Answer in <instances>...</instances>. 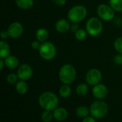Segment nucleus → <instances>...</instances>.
Masks as SVG:
<instances>
[{
  "label": "nucleus",
  "mask_w": 122,
  "mask_h": 122,
  "mask_svg": "<svg viewBox=\"0 0 122 122\" xmlns=\"http://www.w3.org/2000/svg\"><path fill=\"white\" fill-rule=\"evenodd\" d=\"M87 16V9L84 5H76L71 7L67 14L68 19L71 22L79 23Z\"/></svg>",
  "instance_id": "4"
},
{
  "label": "nucleus",
  "mask_w": 122,
  "mask_h": 122,
  "mask_svg": "<svg viewBox=\"0 0 122 122\" xmlns=\"http://www.w3.org/2000/svg\"><path fill=\"white\" fill-rule=\"evenodd\" d=\"M16 6L22 9H29L34 5V0H15Z\"/></svg>",
  "instance_id": "20"
},
{
  "label": "nucleus",
  "mask_w": 122,
  "mask_h": 122,
  "mask_svg": "<svg viewBox=\"0 0 122 122\" xmlns=\"http://www.w3.org/2000/svg\"><path fill=\"white\" fill-rule=\"evenodd\" d=\"M5 66L9 69H15L19 65V60L14 55H9L4 59Z\"/></svg>",
  "instance_id": "14"
},
{
  "label": "nucleus",
  "mask_w": 122,
  "mask_h": 122,
  "mask_svg": "<svg viewBox=\"0 0 122 122\" xmlns=\"http://www.w3.org/2000/svg\"><path fill=\"white\" fill-rule=\"evenodd\" d=\"M109 90L107 86L102 83H99L94 86L92 88V94L97 100H103L108 96Z\"/></svg>",
  "instance_id": "11"
},
{
  "label": "nucleus",
  "mask_w": 122,
  "mask_h": 122,
  "mask_svg": "<svg viewBox=\"0 0 122 122\" xmlns=\"http://www.w3.org/2000/svg\"><path fill=\"white\" fill-rule=\"evenodd\" d=\"M31 46L33 49L34 50H39L40 46H41V43L39 40H36V41H33L31 44Z\"/></svg>",
  "instance_id": "28"
},
{
  "label": "nucleus",
  "mask_w": 122,
  "mask_h": 122,
  "mask_svg": "<svg viewBox=\"0 0 122 122\" xmlns=\"http://www.w3.org/2000/svg\"><path fill=\"white\" fill-rule=\"evenodd\" d=\"M18 77L20 80L28 81L29 80L33 75V70L31 67L28 64H22L17 69Z\"/></svg>",
  "instance_id": "10"
},
{
  "label": "nucleus",
  "mask_w": 122,
  "mask_h": 122,
  "mask_svg": "<svg viewBox=\"0 0 122 122\" xmlns=\"http://www.w3.org/2000/svg\"><path fill=\"white\" fill-rule=\"evenodd\" d=\"M109 5L116 12H122V0H110Z\"/></svg>",
  "instance_id": "23"
},
{
  "label": "nucleus",
  "mask_w": 122,
  "mask_h": 122,
  "mask_svg": "<svg viewBox=\"0 0 122 122\" xmlns=\"http://www.w3.org/2000/svg\"><path fill=\"white\" fill-rule=\"evenodd\" d=\"M36 40H39L40 42H46L49 37V32L45 28H39L36 32Z\"/></svg>",
  "instance_id": "18"
},
{
  "label": "nucleus",
  "mask_w": 122,
  "mask_h": 122,
  "mask_svg": "<svg viewBox=\"0 0 122 122\" xmlns=\"http://www.w3.org/2000/svg\"><path fill=\"white\" fill-rule=\"evenodd\" d=\"M19 78L18 77V75L17 74H15V73H10L6 77V81L8 83L11 84V85H13V84H16L19 81Z\"/></svg>",
  "instance_id": "25"
},
{
  "label": "nucleus",
  "mask_w": 122,
  "mask_h": 122,
  "mask_svg": "<svg viewBox=\"0 0 122 122\" xmlns=\"http://www.w3.org/2000/svg\"><path fill=\"white\" fill-rule=\"evenodd\" d=\"M75 114L76 115V116L79 119H84L88 116H89L90 114V110L89 108H88L86 106L81 105L78 106L76 109L75 111Z\"/></svg>",
  "instance_id": "17"
},
{
  "label": "nucleus",
  "mask_w": 122,
  "mask_h": 122,
  "mask_svg": "<svg viewBox=\"0 0 122 122\" xmlns=\"http://www.w3.org/2000/svg\"><path fill=\"white\" fill-rule=\"evenodd\" d=\"M15 90L20 95H25L29 91V86L26 81L20 80L15 84Z\"/></svg>",
  "instance_id": "15"
},
{
  "label": "nucleus",
  "mask_w": 122,
  "mask_h": 122,
  "mask_svg": "<svg viewBox=\"0 0 122 122\" xmlns=\"http://www.w3.org/2000/svg\"><path fill=\"white\" fill-rule=\"evenodd\" d=\"M59 98L51 91H46L42 93L39 99L38 104L43 110L53 111L59 106Z\"/></svg>",
  "instance_id": "1"
},
{
  "label": "nucleus",
  "mask_w": 122,
  "mask_h": 122,
  "mask_svg": "<svg viewBox=\"0 0 122 122\" xmlns=\"http://www.w3.org/2000/svg\"><path fill=\"white\" fill-rule=\"evenodd\" d=\"M81 122H97V119H95L92 116H88L82 119Z\"/></svg>",
  "instance_id": "30"
},
{
  "label": "nucleus",
  "mask_w": 122,
  "mask_h": 122,
  "mask_svg": "<svg viewBox=\"0 0 122 122\" xmlns=\"http://www.w3.org/2000/svg\"><path fill=\"white\" fill-rule=\"evenodd\" d=\"M39 53L43 60H51L56 55V48L53 43L46 41L41 42L39 49Z\"/></svg>",
  "instance_id": "5"
},
{
  "label": "nucleus",
  "mask_w": 122,
  "mask_h": 122,
  "mask_svg": "<svg viewBox=\"0 0 122 122\" xmlns=\"http://www.w3.org/2000/svg\"><path fill=\"white\" fill-rule=\"evenodd\" d=\"M90 115L97 119H104L109 113V106L103 100H96L89 106Z\"/></svg>",
  "instance_id": "2"
},
{
  "label": "nucleus",
  "mask_w": 122,
  "mask_h": 122,
  "mask_svg": "<svg viewBox=\"0 0 122 122\" xmlns=\"http://www.w3.org/2000/svg\"><path fill=\"white\" fill-rule=\"evenodd\" d=\"M71 24L66 19H61L55 24L56 30L59 33H65L70 29Z\"/></svg>",
  "instance_id": "13"
},
{
  "label": "nucleus",
  "mask_w": 122,
  "mask_h": 122,
  "mask_svg": "<svg viewBox=\"0 0 122 122\" xmlns=\"http://www.w3.org/2000/svg\"><path fill=\"white\" fill-rule=\"evenodd\" d=\"M4 65H5L4 60V59L1 58L0 59V69H1V70H2V69L4 68Z\"/></svg>",
  "instance_id": "33"
},
{
  "label": "nucleus",
  "mask_w": 122,
  "mask_h": 122,
  "mask_svg": "<svg viewBox=\"0 0 122 122\" xmlns=\"http://www.w3.org/2000/svg\"><path fill=\"white\" fill-rule=\"evenodd\" d=\"M9 37V33L7 32V29L6 30H2L1 32V37L2 40L7 39Z\"/></svg>",
  "instance_id": "31"
},
{
  "label": "nucleus",
  "mask_w": 122,
  "mask_h": 122,
  "mask_svg": "<svg viewBox=\"0 0 122 122\" xmlns=\"http://www.w3.org/2000/svg\"><path fill=\"white\" fill-rule=\"evenodd\" d=\"M102 79V72L97 68H92L90 69L85 77L86 82L88 85L94 86L99 83H100Z\"/></svg>",
  "instance_id": "8"
},
{
  "label": "nucleus",
  "mask_w": 122,
  "mask_h": 122,
  "mask_svg": "<svg viewBox=\"0 0 122 122\" xmlns=\"http://www.w3.org/2000/svg\"><path fill=\"white\" fill-rule=\"evenodd\" d=\"M114 48L119 52L122 54V37L117 38L114 42Z\"/></svg>",
  "instance_id": "26"
},
{
  "label": "nucleus",
  "mask_w": 122,
  "mask_h": 122,
  "mask_svg": "<svg viewBox=\"0 0 122 122\" xmlns=\"http://www.w3.org/2000/svg\"><path fill=\"white\" fill-rule=\"evenodd\" d=\"M7 32L10 37L16 39L22 35L24 32V27L20 22H14L8 27Z\"/></svg>",
  "instance_id": "9"
},
{
  "label": "nucleus",
  "mask_w": 122,
  "mask_h": 122,
  "mask_svg": "<svg viewBox=\"0 0 122 122\" xmlns=\"http://www.w3.org/2000/svg\"><path fill=\"white\" fill-rule=\"evenodd\" d=\"M59 96L63 99L69 98L71 94V88L68 84H64L61 86L59 90Z\"/></svg>",
  "instance_id": "19"
},
{
  "label": "nucleus",
  "mask_w": 122,
  "mask_h": 122,
  "mask_svg": "<svg viewBox=\"0 0 122 122\" xmlns=\"http://www.w3.org/2000/svg\"><path fill=\"white\" fill-rule=\"evenodd\" d=\"M114 62L117 65H122V54L119 53L114 58Z\"/></svg>",
  "instance_id": "27"
},
{
  "label": "nucleus",
  "mask_w": 122,
  "mask_h": 122,
  "mask_svg": "<svg viewBox=\"0 0 122 122\" xmlns=\"http://www.w3.org/2000/svg\"><path fill=\"white\" fill-rule=\"evenodd\" d=\"M70 29L71 30V32H74V33H75L76 31H78V30L79 29V26L78 23L72 22V24H71Z\"/></svg>",
  "instance_id": "29"
},
{
  "label": "nucleus",
  "mask_w": 122,
  "mask_h": 122,
  "mask_svg": "<svg viewBox=\"0 0 122 122\" xmlns=\"http://www.w3.org/2000/svg\"><path fill=\"white\" fill-rule=\"evenodd\" d=\"M52 1L59 6H63L66 4V0H52Z\"/></svg>",
  "instance_id": "32"
},
{
  "label": "nucleus",
  "mask_w": 122,
  "mask_h": 122,
  "mask_svg": "<svg viewBox=\"0 0 122 122\" xmlns=\"http://www.w3.org/2000/svg\"><path fill=\"white\" fill-rule=\"evenodd\" d=\"M86 30L87 33L93 37L99 35L103 30V24L100 19L97 17H92L86 22Z\"/></svg>",
  "instance_id": "6"
},
{
  "label": "nucleus",
  "mask_w": 122,
  "mask_h": 122,
  "mask_svg": "<svg viewBox=\"0 0 122 122\" xmlns=\"http://www.w3.org/2000/svg\"><path fill=\"white\" fill-rule=\"evenodd\" d=\"M89 91V86L87 83H80L76 88V93L79 96H84Z\"/></svg>",
  "instance_id": "21"
},
{
  "label": "nucleus",
  "mask_w": 122,
  "mask_h": 122,
  "mask_svg": "<svg viewBox=\"0 0 122 122\" xmlns=\"http://www.w3.org/2000/svg\"><path fill=\"white\" fill-rule=\"evenodd\" d=\"M97 14L101 19L106 22L112 20L115 16L112 7L106 4H102L97 7Z\"/></svg>",
  "instance_id": "7"
},
{
  "label": "nucleus",
  "mask_w": 122,
  "mask_h": 122,
  "mask_svg": "<svg viewBox=\"0 0 122 122\" xmlns=\"http://www.w3.org/2000/svg\"><path fill=\"white\" fill-rule=\"evenodd\" d=\"M11 49L7 42L4 40L0 41V58L5 59L10 54Z\"/></svg>",
  "instance_id": "16"
},
{
  "label": "nucleus",
  "mask_w": 122,
  "mask_h": 122,
  "mask_svg": "<svg viewBox=\"0 0 122 122\" xmlns=\"http://www.w3.org/2000/svg\"><path fill=\"white\" fill-rule=\"evenodd\" d=\"M54 119L57 122L66 121L69 116V113L67 110L64 107H57L53 111Z\"/></svg>",
  "instance_id": "12"
},
{
  "label": "nucleus",
  "mask_w": 122,
  "mask_h": 122,
  "mask_svg": "<svg viewBox=\"0 0 122 122\" xmlns=\"http://www.w3.org/2000/svg\"><path fill=\"white\" fill-rule=\"evenodd\" d=\"M76 71L75 68L71 64H65L59 70V78L64 84H71L76 79Z\"/></svg>",
  "instance_id": "3"
},
{
  "label": "nucleus",
  "mask_w": 122,
  "mask_h": 122,
  "mask_svg": "<svg viewBox=\"0 0 122 122\" xmlns=\"http://www.w3.org/2000/svg\"><path fill=\"white\" fill-rule=\"evenodd\" d=\"M41 119L43 122H51L54 119L53 112L51 111L44 110L41 115Z\"/></svg>",
  "instance_id": "22"
},
{
  "label": "nucleus",
  "mask_w": 122,
  "mask_h": 122,
  "mask_svg": "<svg viewBox=\"0 0 122 122\" xmlns=\"http://www.w3.org/2000/svg\"><path fill=\"white\" fill-rule=\"evenodd\" d=\"M87 32L85 29H79L78 31L75 32V37L77 40L79 41H82L86 39V35H87Z\"/></svg>",
  "instance_id": "24"
}]
</instances>
